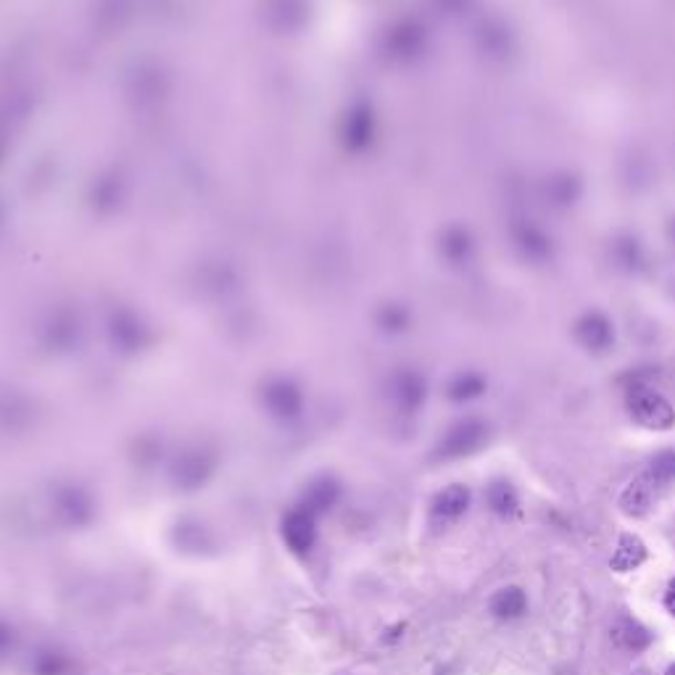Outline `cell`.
<instances>
[{
  "label": "cell",
  "mask_w": 675,
  "mask_h": 675,
  "mask_svg": "<svg viewBox=\"0 0 675 675\" xmlns=\"http://www.w3.org/2000/svg\"><path fill=\"white\" fill-rule=\"evenodd\" d=\"M625 407L633 420L649 430H670L675 425V409L660 391H654L652 385L636 383L628 385L625 391Z\"/></svg>",
  "instance_id": "obj_1"
},
{
  "label": "cell",
  "mask_w": 675,
  "mask_h": 675,
  "mask_svg": "<svg viewBox=\"0 0 675 675\" xmlns=\"http://www.w3.org/2000/svg\"><path fill=\"white\" fill-rule=\"evenodd\" d=\"M486 441H488L486 422L475 420V417H472V420H462L446 433V438L441 441V449H438V457L443 459L467 457L472 451H478Z\"/></svg>",
  "instance_id": "obj_2"
},
{
  "label": "cell",
  "mask_w": 675,
  "mask_h": 675,
  "mask_svg": "<svg viewBox=\"0 0 675 675\" xmlns=\"http://www.w3.org/2000/svg\"><path fill=\"white\" fill-rule=\"evenodd\" d=\"M575 338L586 351L604 354L615 346V325L602 312H586L575 322Z\"/></svg>",
  "instance_id": "obj_3"
},
{
  "label": "cell",
  "mask_w": 675,
  "mask_h": 675,
  "mask_svg": "<svg viewBox=\"0 0 675 675\" xmlns=\"http://www.w3.org/2000/svg\"><path fill=\"white\" fill-rule=\"evenodd\" d=\"M283 541L293 554H309L317 541V515L296 507L283 517Z\"/></svg>",
  "instance_id": "obj_4"
},
{
  "label": "cell",
  "mask_w": 675,
  "mask_h": 675,
  "mask_svg": "<svg viewBox=\"0 0 675 675\" xmlns=\"http://www.w3.org/2000/svg\"><path fill=\"white\" fill-rule=\"evenodd\" d=\"M53 509H56V515L64 525L69 528H82V525H88L95 515V504L82 488H61L53 496Z\"/></svg>",
  "instance_id": "obj_5"
},
{
  "label": "cell",
  "mask_w": 675,
  "mask_h": 675,
  "mask_svg": "<svg viewBox=\"0 0 675 675\" xmlns=\"http://www.w3.org/2000/svg\"><path fill=\"white\" fill-rule=\"evenodd\" d=\"M467 507H470V488L462 486V483H451L433 496L430 515L436 517L438 523H454L465 515Z\"/></svg>",
  "instance_id": "obj_6"
},
{
  "label": "cell",
  "mask_w": 675,
  "mask_h": 675,
  "mask_svg": "<svg viewBox=\"0 0 675 675\" xmlns=\"http://www.w3.org/2000/svg\"><path fill=\"white\" fill-rule=\"evenodd\" d=\"M660 494H662L660 488L654 486L652 480L646 478L644 472H641L639 478L631 480V483L625 486L623 496H620V507H623L625 515L641 517V515H646V512H649L657 501H660Z\"/></svg>",
  "instance_id": "obj_7"
},
{
  "label": "cell",
  "mask_w": 675,
  "mask_h": 675,
  "mask_svg": "<svg viewBox=\"0 0 675 675\" xmlns=\"http://www.w3.org/2000/svg\"><path fill=\"white\" fill-rule=\"evenodd\" d=\"M646 562V544L636 533H623L617 538L615 552L610 557V567L615 573H631Z\"/></svg>",
  "instance_id": "obj_8"
},
{
  "label": "cell",
  "mask_w": 675,
  "mask_h": 675,
  "mask_svg": "<svg viewBox=\"0 0 675 675\" xmlns=\"http://www.w3.org/2000/svg\"><path fill=\"white\" fill-rule=\"evenodd\" d=\"M338 499H341V486L333 478H320L306 488L298 507L309 509L312 515H322V512H330L338 504Z\"/></svg>",
  "instance_id": "obj_9"
},
{
  "label": "cell",
  "mask_w": 675,
  "mask_h": 675,
  "mask_svg": "<svg viewBox=\"0 0 675 675\" xmlns=\"http://www.w3.org/2000/svg\"><path fill=\"white\" fill-rule=\"evenodd\" d=\"M515 246L523 251V256L530 262H546L552 256V240L546 238L538 227L530 225V222L515 227Z\"/></svg>",
  "instance_id": "obj_10"
},
{
  "label": "cell",
  "mask_w": 675,
  "mask_h": 675,
  "mask_svg": "<svg viewBox=\"0 0 675 675\" xmlns=\"http://www.w3.org/2000/svg\"><path fill=\"white\" fill-rule=\"evenodd\" d=\"M488 607H491V615L499 617V620H515V617H523L528 610V596L520 586H507L491 596Z\"/></svg>",
  "instance_id": "obj_11"
},
{
  "label": "cell",
  "mask_w": 675,
  "mask_h": 675,
  "mask_svg": "<svg viewBox=\"0 0 675 675\" xmlns=\"http://www.w3.org/2000/svg\"><path fill=\"white\" fill-rule=\"evenodd\" d=\"M612 639L620 649H628V652H644L646 646L652 644V633L646 631L639 620H631V617H620L612 628Z\"/></svg>",
  "instance_id": "obj_12"
},
{
  "label": "cell",
  "mask_w": 675,
  "mask_h": 675,
  "mask_svg": "<svg viewBox=\"0 0 675 675\" xmlns=\"http://www.w3.org/2000/svg\"><path fill=\"white\" fill-rule=\"evenodd\" d=\"M30 668L35 675H66L69 668H72V660L61 649H56V646H43L32 657Z\"/></svg>",
  "instance_id": "obj_13"
},
{
  "label": "cell",
  "mask_w": 675,
  "mask_h": 675,
  "mask_svg": "<svg viewBox=\"0 0 675 675\" xmlns=\"http://www.w3.org/2000/svg\"><path fill=\"white\" fill-rule=\"evenodd\" d=\"M486 499H488V507L494 509L496 515H501V517L515 515L517 507H520V499H517L515 486H512L509 480H494V483L488 486Z\"/></svg>",
  "instance_id": "obj_14"
},
{
  "label": "cell",
  "mask_w": 675,
  "mask_h": 675,
  "mask_svg": "<svg viewBox=\"0 0 675 675\" xmlns=\"http://www.w3.org/2000/svg\"><path fill=\"white\" fill-rule=\"evenodd\" d=\"M211 472V462L204 457H188L177 462L175 467V480L182 488H198L201 483H206Z\"/></svg>",
  "instance_id": "obj_15"
},
{
  "label": "cell",
  "mask_w": 675,
  "mask_h": 675,
  "mask_svg": "<svg viewBox=\"0 0 675 675\" xmlns=\"http://www.w3.org/2000/svg\"><path fill=\"white\" fill-rule=\"evenodd\" d=\"M644 475L652 480L654 486L660 488V491L670 488V483L675 480V449L660 451V454H657V457L649 462V467L644 470Z\"/></svg>",
  "instance_id": "obj_16"
},
{
  "label": "cell",
  "mask_w": 675,
  "mask_h": 675,
  "mask_svg": "<svg viewBox=\"0 0 675 675\" xmlns=\"http://www.w3.org/2000/svg\"><path fill=\"white\" fill-rule=\"evenodd\" d=\"M546 196L552 198L554 204H562V206L575 204V198L581 196V182L570 175L552 177V180L546 182Z\"/></svg>",
  "instance_id": "obj_17"
},
{
  "label": "cell",
  "mask_w": 675,
  "mask_h": 675,
  "mask_svg": "<svg viewBox=\"0 0 675 675\" xmlns=\"http://www.w3.org/2000/svg\"><path fill=\"white\" fill-rule=\"evenodd\" d=\"M615 259L620 267L625 269H639L644 262V254H641V246L636 238H620L615 246Z\"/></svg>",
  "instance_id": "obj_18"
},
{
  "label": "cell",
  "mask_w": 675,
  "mask_h": 675,
  "mask_svg": "<svg viewBox=\"0 0 675 675\" xmlns=\"http://www.w3.org/2000/svg\"><path fill=\"white\" fill-rule=\"evenodd\" d=\"M486 391V380L480 378V375H462V378L454 380V385H451V399L457 401H467V399H475V396H480V393Z\"/></svg>",
  "instance_id": "obj_19"
},
{
  "label": "cell",
  "mask_w": 675,
  "mask_h": 675,
  "mask_svg": "<svg viewBox=\"0 0 675 675\" xmlns=\"http://www.w3.org/2000/svg\"><path fill=\"white\" fill-rule=\"evenodd\" d=\"M11 646H14V628L6 620H0V660L11 652Z\"/></svg>",
  "instance_id": "obj_20"
},
{
  "label": "cell",
  "mask_w": 675,
  "mask_h": 675,
  "mask_svg": "<svg viewBox=\"0 0 675 675\" xmlns=\"http://www.w3.org/2000/svg\"><path fill=\"white\" fill-rule=\"evenodd\" d=\"M665 610L675 617V578L668 583V588H665Z\"/></svg>",
  "instance_id": "obj_21"
},
{
  "label": "cell",
  "mask_w": 675,
  "mask_h": 675,
  "mask_svg": "<svg viewBox=\"0 0 675 675\" xmlns=\"http://www.w3.org/2000/svg\"><path fill=\"white\" fill-rule=\"evenodd\" d=\"M665 675H675V662H673V665H670L668 670H665Z\"/></svg>",
  "instance_id": "obj_22"
}]
</instances>
